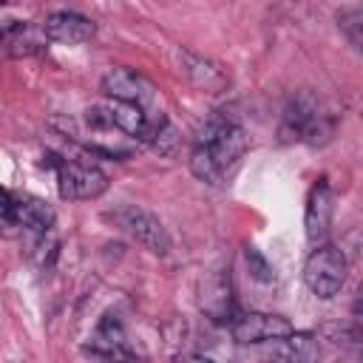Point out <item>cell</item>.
I'll return each mask as SVG.
<instances>
[{"mask_svg": "<svg viewBox=\"0 0 363 363\" xmlns=\"http://www.w3.org/2000/svg\"><path fill=\"white\" fill-rule=\"evenodd\" d=\"M250 142L230 111H213L196 130L193 147H190V173L204 184H224L233 170L238 167L241 156L247 153Z\"/></svg>", "mask_w": 363, "mask_h": 363, "instance_id": "1", "label": "cell"}, {"mask_svg": "<svg viewBox=\"0 0 363 363\" xmlns=\"http://www.w3.org/2000/svg\"><path fill=\"white\" fill-rule=\"evenodd\" d=\"M332 133H335V122L320 108L315 94L298 91L295 96H289V102L284 105L281 122H278V139L281 142H286V145L303 142L309 147H320L332 139Z\"/></svg>", "mask_w": 363, "mask_h": 363, "instance_id": "2", "label": "cell"}, {"mask_svg": "<svg viewBox=\"0 0 363 363\" xmlns=\"http://www.w3.org/2000/svg\"><path fill=\"white\" fill-rule=\"evenodd\" d=\"M346 272H349V261L343 250L323 241V244H315V250L303 264V284L318 298H335L346 281Z\"/></svg>", "mask_w": 363, "mask_h": 363, "instance_id": "3", "label": "cell"}, {"mask_svg": "<svg viewBox=\"0 0 363 363\" xmlns=\"http://www.w3.org/2000/svg\"><path fill=\"white\" fill-rule=\"evenodd\" d=\"M48 164L57 170V190L68 201H91L99 199L108 190V176L91 164V162H77V159H60L48 153Z\"/></svg>", "mask_w": 363, "mask_h": 363, "instance_id": "4", "label": "cell"}, {"mask_svg": "<svg viewBox=\"0 0 363 363\" xmlns=\"http://www.w3.org/2000/svg\"><path fill=\"white\" fill-rule=\"evenodd\" d=\"M108 218L128 238H133L142 250H147L153 255H167L170 252V235H167L164 224L159 221V216H153L150 210H145L139 204H119L116 210L108 213Z\"/></svg>", "mask_w": 363, "mask_h": 363, "instance_id": "5", "label": "cell"}, {"mask_svg": "<svg viewBox=\"0 0 363 363\" xmlns=\"http://www.w3.org/2000/svg\"><path fill=\"white\" fill-rule=\"evenodd\" d=\"M99 91L108 99L130 102V105H139L145 111L156 102V85L145 74H139L133 68H125V65H116V68L105 71L102 79H99Z\"/></svg>", "mask_w": 363, "mask_h": 363, "instance_id": "6", "label": "cell"}, {"mask_svg": "<svg viewBox=\"0 0 363 363\" xmlns=\"http://www.w3.org/2000/svg\"><path fill=\"white\" fill-rule=\"evenodd\" d=\"M286 332H292V323L286 318L269 315V312H244V315H235L230 320V335L241 346H255V343L278 340Z\"/></svg>", "mask_w": 363, "mask_h": 363, "instance_id": "7", "label": "cell"}, {"mask_svg": "<svg viewBox=\"0 0 363 363\" xmlns=\"http://www.w3.org/2000/svg\"><path fill=\"white\" fill-rule=\"evenodd\" d=\"M332 213H335V193L326 176H320L306 196V210H303V227H306V238L309 244H323L329 238V227H332Z\"/></svg>", "mask_w": 363, "mask_h": 363, "instance_id": "8", "label": "cell"}, {"mask_svg": "<svg viewBox=\"0 0 363 363\" xmlns=\"http://www.w3.org/2000/svg\"><path fill=\"white\" fill-rule=\"evenodd\" d=\"M176 62H179V74L193 88H199L204 94H221L227 88V82H230L224 68L216 60H210L204 54H196L190 48H176Z\"/></svg>", "mask_w": 363, "mask_h": 363, "instance_id": "9", "label": "cell"}, {"mask_svg": "<svg viewBox=\"0 0 363 363\" xmlns=\"http://www.w3.org/2000/svg\"><path fill=\"white\" fill-rule=\"evenodd\" d=\"M45 40L51 43H62V45H79L88 43L96 34V26L77 11H51L43 23H40Z\"/></svg>", "mask_w": 363, "mask_h": 363, "instance_id": "10", "label": "cell"}, {"mask_svg": "<svg viewBox=\"0 0 363 363\" xmlns=\"http://www.w3.org/2000/svg\"><path fill=\"white\" fill-rule=\"evenodd\" d=\"M201 312L210 320H218V323H230L238 315L235 312V298H233V284H230V275L224 269L213 272L201 284Z\"/></svg>", "mask_w": 363, "mask_h": 363, "instance_id": "11", "label": "cell"}, {"mask_svg": "<svg viewBox=\"0 0 363 363\" xmlns=\"http://www.w3.org/2000/svg\"><path fill=\"white\" fill-rule=\"evenodd\" d=\"M125 326L113 312H105L99 318V323L94 326L91 335V346L85 349L94 357H105V360H116V357H133V352L125 346Z\"/></svg>", "mask_w": 363, "mask_h": 363, "instance_id": "12", "label": "cell"}, {"mask_svg": "<svg viewBox=\"0 0 363 363\" xmlns=\"http://www.w3.org/2000/svg\"><path fill=\"white\" fill-rule=\"evenodd\" d=\"M43 40H45L43 28H40V34H37L31 26L17 23V20H9V23L0 28V45H3V51L11 54V57H31V54H40V51H43Z\"/></svg>", "mask_w": 363, "mask_h": 363, "instance_id": "13", "label": "cell"}, {"mask_svg": "<svg viewBox=\"0 0 363 363\" xmlns=\"http://www.w3.org/2000/svg\"><path fill=\"white\" fill-rule=\"evenodd\" d=\"M272 354L281 360H318L320 357V340L312 332H286L272 346Z\"/></svg>", "mask_w": 363, "mask_h": 363, "instance_id": "14", "label": "cell"}, {"mask_svg": "<svg viewBox=\"0 0 363 363\" xmlns=\"http://www.w3.org/2000/svg\"><path fill=\"white\" fill-rule=\"evenodd\" d=\"M337 28L349 40V45L354 51H360V45H363V11L357 6H349V9L337 11Z\"/></svg>", "mask_w": 363, "mask_h": 363, "instance_id": "15", "label": "cell"}, {"mask_svg": "<svg viewBox=\"0 0 363 363\" xmlns=\"http://www.w3.org/2000/svg\"><path fill=\"white\" fill-rule=\"evenodd\" d=\"M147 145H153V150H159L162 156H176L179 153V145H182V136H179V130L164 116V122L159 125V130L153 133V139Z\"/></svg>", "mask_w": 363, "mask_h": 363, "instance_id": "16", "label": "cell"}, {"mask_svg": "<svg viewBox=\"0 0 363 363\" xmlns=\"http://www.w3.org/2000/svg\"><path fill=\"white\" fill-rule=\"evenodd\" d=\"M244 255H247L250 275H252L255 281H272V267H269V261H267L255 247H247V250H244Z\"/></svg>", "mask_w": 363, "mask_h": 363, "instance_id": "17", "label": "cell"}, {"mask_svg": "<svg viewBox=\"0 0 363 363\" xmlns=\"http://www.w3.org/2000/svg\"><path fill=\"white\" fill-rule=\"evenodd\" d=\"M11 201H14V199H11V193L0 187V213H6V210L11 207Z\"/></svg>", "mask_w": 363, "mask_h": 363, "instance_id": "18", "label": "cell"}, {"mask_svg": "<svg viewBox=\"0 0 363 363\" xmlns=\"http://www.w3.org/2000/svg\"><path fill=\"white\" fill-rule=\"evenodd\" d=\"M3 3H6V0H0V6H3Z\"/></svg>", "mask_w": 363, "mask_h": 363, "instance_id": "19", "label": "cell"}]
</instances>
